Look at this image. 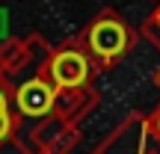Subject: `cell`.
Returning <instances> with one entry per match:
<instances>
[{
  "label": "cell",
  "mask_w": 160,
  "mask_h": 154,
  "mask_svg": "<svg viewBox=\"0 0 160 154\" xmlns=\"http://www.w3.org/2000/svg\"><path fill=\"white\" fill-rule=\"evenodd\" d=\"M89 45H92V51H95L98 57L110 59V57H116V53H122V47L128 45V36H125V30H122V24L98 21L95 27H92V33H89Z\"/></svg>",
  "instance_id": "1"
},
{
  "label": "cell",
  "mask_w": 160,
  "mask_h": 154,
  "mask_svg": "<svg viewBox=\"0 0 160 154\" xmlns=\"http://www.w3.org/2000/svg\"><path fill=\"white\" fill-rule=\"evenodd\" d=\"M51 71H53V80H57L59 86H80L86 80V74H89V62H86L80 53L65 51V53H59V57L53 59Z\"/></svg>",
  "instance_id": "2"
},
{
  "label": "cell",
  "mask_w": 160,
  "mask_h": 154,
  "mask_svg": "<svg viewBox=\"0 0 160 154\" xmlns=\"http://www.w3.org/2000/svg\"><path fill=\"white\" fill-rule=\"evenodd\" d=\"M51 104H53V89L48 83H42V80H30V83H24L18 89V107L30 116L48 113Z\"/></svg>",
  "instance_id": "3"
},
{
  "label": "cell",
  "mask_w": 160,
  "mask_h": 154,
  "mask_svg": "<svg viewBox=\"0 0 160 154\" xmlns=\"http://www.w3.org/2000/svg\"><path fill=\"white\" fill-rule=\"evenodd\" d=\"M6 133H9V116H6V113H0V139H3Z\"/></svg>",
  "instance_id": "4"
},
{
  "label": "cell",
  "mask_w": 160,
  "mask_h": 154,
  "mask_svg": "<svg viewBox=\"0 0 160 154\" xmlns=\"http://www.w3.org/2000/svg\"><path fill=\"white\" fill-rule=\"evenodd\" d=\"M3 110H6V98L0 95V113H3Z\"/></svg>",
  "instance_id": "5"
},
{
  "label": "cell",
  "mask_w": 160,
  "mask_h": 154,
  "mask_svg": "<svg viewBox=\"0 0 160 154\" xmlns=\"http://www.w3.org/2000/svg\"><path fill=\"white\" fill-rule=\"evenodd\" d=\"M157 131H160V119H157Z\"/></svg>",
  "instance_id": "6"
},
{
  "label": "cell",
  "mask_w": 160,
  "mask_h": 154,
  "mask_svg": "<svg viewBox=\"0 0 160 154\" xmlns=\"http://www.w3.org/2000/svg\"><path fill=\"white\" fill-rule=\"evenodd\" d=\"M157 80H160V77H157Z\"/></svg>",
  "instance_id": "7"
}]
</instances>
